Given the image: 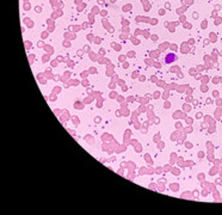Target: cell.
Returning a JSON list of instances; mask_svg holds the SVG:
<instances>
[{
	"instance_id": "1",
	"label": "cell",
	"mask_w": 222,
	"mask_h": 215,
	"mask_svg": "<svg viewBox=\"0 0 222 215\" xmlns=\"http://www.w3.org/2000/svg\"><path fill=\"white\" fill-rule=\"evenodd\" d=\"M177 55L176 54H173V53H170V54H167L166 55V57H165V62L166 63H172L173 61H176L177 60Z\"/></svg>"
}]
</instances>
